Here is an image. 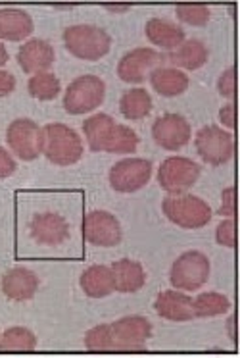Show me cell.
Returning a JSON list of instances; mask_svg holds the SVG:
<instances>
[{"instance_id":"obj_10","label":"cell","mask_w":240,"mask_h":358,"mask_svg":"<svg viewBox=\"0 0 240 358\" xmlns=\"http://www.w3.org/2000/svg\"><path fill=\"white\" fill-rule=\"evenodd\" d=\"M152 178V162L144 158H125L112 166L110 185L117 193H135Z\"/></svg>"},{"instance_id":"obj_13","label":"cell","mask_w":240,"mask_h":358,"mask_svg":"<svg viewBox=\"0 0 240 358\" xmlns=\"http://www.w3.org/2000/svg\"><path fill=\"white\" fill-rule=\"evenodd\" d=\"M165 56L156 52L154 48H133L127 55L121 56V60L117 64V76L125 83H135L140 85L147 81L148 71L154 70L158 64H162Z\"/></svg>"},{"instance_id":"obj_6","label":"cell","mask_w":240,"mask_h":358,"mask_svg":"<svg viewBox=\"0 0 240 358\" xmlns=\"http://www.w3.org/2000/svg\"><path fill=\"white\" fill-rule=\"evenodd\" d=\"M211 264L200 250H186L173 262L170 272L171 285L179 291H196L209 280Z\"/></svg>"},{"instance_id":"obj_14","label":"cell","mask_w":240,"mask_h":358,"mask_svg":"<svg viewBox=\"0 0 240 358\" xmlns=\"http://www.w3.org/2000/svg\"><path fill=\"white\" fill-rule=\"evenodd\" d=\"M193 135L190 124L186 117L179 114H163L152 125V137H154L158 147L165 150H179L188 145Z\"/></svg>"},{"instance_id":"obj_35","label":"cell","mask_w":240,"mask_h":358,"mask_svg":"<svg viewBox=\"0 0 240 358\" xmlns=\"http://www.w3.org/2000/svg\"><path fill=\"white\" fill-rule=\"evenodd\" d=\"M16 89V78L14 73L6 70H0V96H8Z\"/></svg>"},{"instance_id":"obj_39","label":"cell","mask_w":240,"mask_h":358,"mask_svg":"<svg viewBox=\"0 0 240 358\" xmlns=\"http://www.w3.org/2000/svg\"><path fill=\"white\" fill-rule=\"evenodd\" d=\"M232 322H234V320H229V329H231V339H234V331H232Z\"/></svg>"},{"instance_id":"obj_31","label":"cell","mask_w":240,"mask_h":358,"mask_svg":"<svg viewBox=\"0 0 240 358\" xmlns=\"http://www.w3.org/2000/svg\"><path fill=\"white\" fill-rule=\"evenodd\" d=\"M216 239L219 245L229 247V249H232V247L237 245V229H234V220L232 218L223 220V222L217 226Z\"/></svg>"},{"instance_id":"obj_9","label":"cell","mask_w":240,"mask_h":358,"mask_svg":"<svg viewBox=\"0 0 240 358\" xmlns=\"http://www.w3.org/2000/svg\"><path fill=\"white\" fill-rule=\"evenodd\" d=\"M196 150L206 164L223 166L234 155V139L232 133L225 131L219 125H206L196 133L194 139Z\"/></svg>"},{"instance_id":"obj_8","label":"cell","mask_w":240,"mask_h":358,"mask_svg":"<svg viewBox=\"0 0 240 358\" xmlns=\"http://www.w3.org/2000/svg\"><path fill=\"white\" fill-rule=\"evenodd\" d=\"M6 141L12 152L25 162L43 155V127L29 117H17L6 129Z\"/></svg>"},{"instance_id":"obj_36","label":"cell","mask_w":240,"mask_h":358,"mask_svg":"<svg viewBox=\"0 0 240 358\" xmlns=\"http://www.w3.org/2000/svg\"><path fill=\"white\" fill-rule=\"evenodd\" d=\"M219 120H221V124H223L227 129H232V127H234V104H232V102L225 104L223 108L219 110Z\"/></svg>"},{"instance_id":"obj_5","label":"cell","mask_w":240,"mask_h":358,"mask_svg":"<svg viewBox=\"0 0 240 358\" xmlns=\"http://www.w3.org/2000/svg\"><path fill=\"white\" fill-rule=\"evenodd\" d=\"M106 96V83L96 76H81L73 79L63 94V108L68 114L81 116L98 108Z\"/></svg>"},{"instance_id":"obj_1","label":"cell","mask_w":240,"mask_h":358,"mask_svg":"<svg viewBox=\"0 0 240 358\" xmlns=\"http://www.w3.org/2000/svg\"><path fill=\"white\" fill-rule=\"evenodd\" d=\"M89 148L93 152H112V155H131L139 147V135L131 127L116 124L110 114H94L83 122Z\"/></svg>"},{"instance_id":"obj_32","label":"cell","mask_w":240,"mask_h":358,"mask_svg":"<svg viewBox=\"0 0 240 358\" xmlns=\"http://www.w3.org/2000/svg\"><path fill=\"white\" fill-rule=\"evenodd\" d=\"M234 87H237V83H234V66H231V68H227V70L219 76L217 91H219L221 96L232 101V99H234Z\"/></svg>"},{"instance_id":"obj_27","label":"cell","mask_w":240,"mask_h":358,"mask_svg":"<svg viewBox=\"0 0 240 358\" xmlns=\"http://www.w3.org/2000/svg\"><path fill=\"white\" fill-rule=\"evenodd\" d=\"M37 347V337L31 329L22 326L8 327L0 335V350L8 352H31Z\"/></svg>"},{"instance_id":"obj_2","label":"cell","mask_w":240,"mask_h":358,"mask_svg":"<svg viewBox=\"0 0 240 358\" xmlns=\"http://www.w3.org/2000/svg\"><path fill=\"white\" fill-rule=\"evenodd\" d=\"M83 141L79 133L66 124H47L43 127V155L56 166L77 164L83 156Z\"/></svg>"},{"instance_id":"obj_4","label":"cell","mask_w":240,"mask_h":358,"mask_svg":"<svg viewBox=\"0 0 240 358\" xmlns=\"http://www.w3.org/2000/svg\"><path fill=\"white\" fill-rule=\"evenodd\" d=\"M163 214L175 226L185 229H200L208 226L213 212L209 204L196 195H170L162 203Z\"/></svg>"},{"instance_id":"obj_38","label":"cell","mask_w":240,"mask_h":358,"mask_svg":"<svg viewBox=\"0 0 240 358\" xmlns=\"http://www.w3.org/2000/svg\"><path fill=\"white\" fill-rule=\"evenodd\" d=\"M8 50H6V47H4V45H2V43H0V68H2V66H4V64L8 62Z\"/></svg>"},{"instance_id":"obj_24","label":"cell","mask_w":240,"mask_h":358,"mask_svg":"<svg viewBox=\"0 0 240 358\" xmlns=\"http://www.w3.org/2000/svg\"><path fill=\"white\" fill-rule=\"evenodd\" d=\"M150 83L162 96H179L188 89V76L177 68H156L150 71Z\"/></svg>"},{"instance_id":"obj_30","label":"cell","mask_w":240,"mask_h":358,"mask_svg":"<svg viewBox=\"0 0 240 358\" xmlns=\"http://www.w3.org/2000/svg\"><path fill=\"white\" fill-rule=\"evenodd\" d=\"M85 347L89 350H114V337H112V326L100 324L89 329L85 335Z\"/></svg>"},{"instance_id":"obj_29","label":"cell","mask_w":240,"mask_h":358,"mask_svg":"<svg viewBox=\"0 0 240 358\" xmlns=\"http://www.w3.org/2000/svg\"><path fill=\"white\" fill-rule=\"evenodd\" d=\"M175 14L177 17L186 25L193 27H204L208 24L211 12L206 4H198V2H185V4H177L175 6Z\"/></svg>"},{"instance_id":"obj_33","label":"cell","mask_w":240,"mask_h":358,"mask_svg":"<svg viewBox=\"0 0 240 358\" xmlns=\"http://www.w3.org/2000/svg\"><path fill=\"white\" fill-rule=\"evenodd\" d=\"M221 216L232 218L234 216V187H227L221 193V208H219Z\"/></svg>"},{"instance_id":"obj_15","label":"cell","mask_w":240,"mask_h":358,"mask_svg":"<svg viewBox=\"0 0 240 358\" xmlns=\"http://www.w3.org/2000/svg\"><path fill=\"white\" fill-rule=\"evenodd\" d=\"M31 237L40 245L58 247L70 237V224L56 212H43L31 220Z\"/></svg>"},{"instance_id":"obj_19","label":"cell","mask_w":240,"mask_h":358,"mask_svg":"<svg viewBox=\"0 0 240 358\" xmlns=\"http://www.w3.org/2000/svg\"><path fill=\"white\" fill-rule=\"evenodd\" d=\"M79 285L83 293L91 299H102V296L112 295L116 291V280L110 266L94 264L87 268L79 278Z\"/></svg>"},{"instance_id":"obj_26","label":"cell","mask_w":240,"mask_h":358,"mask_svg":"<svg viewBox=\"0 0 240 358\" xmlns=\"http://www.w3.org/2000/svg\"><path fill=\"white\" fill-rule=\"evenodd\" d=\"M231 308V301L223 295V293H216V291H208V293H200L193 301L194 318H211V316H221Z\"/></svg>"},{"instance_id":"obj_28","label":"cell","mask_w":240,"mask_h":358,"mask_svg":"<svg viewBox=\"0 0 240 358\" xmlns=\"http://www.w3.org/2000/svg\"><path fill=\"white\" fill-rule=\"evenodd\" d=\"M60 79L56 78L52 71H40L35 73L29 83H27V91L31 94L33 99H39V101H54L56 96L60 94Z\"/></svg>"},{"instance_id":"obj_11","label":"cell","mask_w":240,"mask_h":358,"mask_svg":"<svg viewBox=\"0 0 240 358\" xmlns=\"http://www.w3.org/2000/svg\"><path fill=\"white\" fill-rule=\"evenodd\" d=\"M110 326L114 350H142L152 337V324L144 316H125Z\"/></svg>"},{"instance_id":"obj_21","label":"cell","mask_w":240,"mask_h":358,"mask_svg":"<svg viewBox=\"0 0 240 358\" xmlns=\"http://www.w3.org/2000/svg\"><path fill=\"white\" fill-rule=\"evenodd\" d=\"M35 29L33 17L20 8L0 10V39L2 41H24Z\"/></svg>"},{"instance_id":"obj_17","label":"cell","mask_w":240,"mask_h":358,"mask_svg":"<svg viewBox=\"0 0 240 358\" xmlns=\"http://www.w3.org/2000/svg\"><path fill=\"white\" fill-rule=\"evenodd\" d=\"M56 60L54 47L45 39H31L17 50V64L25 73H40L52 68Z\"/></svg>"},{"instance_id":"obj_16","label":"cell","mask_w":240,"mask_h":358,"mask_svg":"<svg viewBox=\"0 0 240 358\" xmlns=\"http://www.w3.org/2000/svg\"><path fill=\"white\" fill-rule=\"evenodd\" d=\"M2 293L8 296L10 301L16 303H24V301H31L37 289H39V278L37 273L25 268V266H16L10 272L2 275Z\"/></svg>"},{"instance_id":"obj_37","label":"cell","mask_w":240,"mask_h":358,"mask_svg":"<svg viewBox=\"0 0 240 358\" xmlns=\"http://www.w3.org/2000/svg\"><path fill=\"white\" fill-rule=\"evenodd\" d=\"M104 8H108L110 12H127L131 10V4H104Z\"/></svg>"},{"instance_id":"obj_7","label":"cell","mask_w":240,"mask_h":358,"mask_svg":"<svg viewBox=\"0 0 240 358\" xmlns=\"http://www.w3.org/2000/svg\"><path fill=\"white\" fill-rule=\"evenodd\" d=\"M200 178V166L186 156H170L158 170V183L170 195H185Z\"/></svg>"},{"instance_id":"obj_12","label":"cell","mask_w":240,"mask_h":358,"mask_svg":"<svg viewBox=\"0 0 240 358\" xmlns=\"http://www.w3.org/2000/svg\"><path fill=\"white\" fill-rule=\"evenodd\" d=\"M83 235L91 245L96 247H116L121 243L119 220L106 210H93L83 218Z\"/></svg>"},{"instance_id":"obj_25","label":"cell","mask_w":240,"mask_h":358,"mask_svg":"<svg viewBox=\"0 0 240 358\" xmlns=\"http://www.w3.org/2000/svg\"><path fill=\"white\" fill-rule=\"evenodd\" d=\"M119 110L127 120H142L152 112V96L142 87L129 89L119 101Z\"/></svg>"},{"instance_id":"obj_3","label":"cell","mask_w":240,"mask_h":358,"mask_svg":"<svg viewBox=\"0 0 240 358\" xmlns=\"http://www.w3.org/2000/svg\"><path fill=\"white\" fill-rule=\"evenodd\" d=\"M63 45L79 60H100L112 48V37L98 25H70L63 31Z\"/></svg>"},{"instance_id":"obj_18","label":"cell","mask_w":240,"mask_h":358,"mask_svg":"<svg viewBox=\"0 0 240 358\" xmlns=\"http://www.w3.org/2000/svg\"><path fill=\"white\" fill-rule=\"evenodd\" d=\"M156 312L165 320L171 322H188L194 318L193 299L179 289H170L158 295L154 303Z\"/></svg>"},{"instance_id":"obj_22","label":"cell","mask_w":240,"mask_h":358,"mask_svg":"<svg viewBox=\"0 0 240 358\" xmlns=\"http://www.w3.org/2000/svg\"><path fill=\"white\" fill-rule=\"evenodd\" d=\"M116 280V291L119 293H137L147 283V272L140 262L131 258H121L110 266Z\"/></svg>"},{"instance_id":"obj_23","label":"cell","mask_w":240,"mask_h":358,"mask_svg":"<svg viewBox=\"0 0 240 358\" xmlns=\"http://www.w3.org/2000/svg\"><path fill=\"white\" fill-rule=\"evenodd\" d=\"M175 68H183V70L194 71L200 70L204 64L208 62L209 50L200 39H188L175 50H171L170 55L165 56Z\"/></svg>"},{"instance_id":"obj_34","label":"cell","mask_w":240,"mask_h":358,"mask_svg":"<svg viewBox=\"0 0 240 358\" xmlns=\"http://www.w3.org/2000/svg\"><path fill=\"white\" fill-rule=\"evenodd\" d=\"M16 168H17L16 160L10 156V152L6 150V148L0 147V179L12 176V173L16 171Z\"/></svg>"},{"instance_id":"obj_20","label":"cell","mask_w":240,"mask_h":358,"mask_svg":"<svg viewBox=\"0 0 240 358\" xmlns=\"http://www.w3.org/2000/svg\"><path fill=\"white\" fill-rule=\"evenodd\" d=\"M144 33L150 43H154L156 47L165 48V50H175L186 41L185 29L181 25L173 24L170 20H162V17L148 20Z\"/></svg>"}]
</instances>
